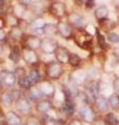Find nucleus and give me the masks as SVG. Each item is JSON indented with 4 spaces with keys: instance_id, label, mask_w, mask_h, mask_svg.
Listing matches in <instances>:
<instances>
[{
    "instance_id": "1",
    "label": "nucleus",
    "mask_w": 119,
    "mask_h": 125,
    "mask_svg": "<svg viewBox=\"0 0 119 125\" xmlns=\"http://www.w3.org/2000/svg\"><path fill=\"white\" fill-rule=\"evenodd\" d=\"M65 73L64 66L55 60H52L44 64V75L45 78L50 81H57Z\"/></svg>"
},
{
    "instance_id": "2",
    "label": "nucleus",
    "mask_w": 119,
    "mask_h": 125,
    "mask_svg": "<svg viewBox=\"0 0 119 125\" xmlns=\"http://www.w3.org/2000/svg\"><path fill=\"white\" fill-rule=\"evenodd\" d=\"M73 40H74V43L81 49L89 50L92 47L93 36L90 32H88L86 29L82 28V29H77L76 31H74Z\"/></svg>"
},
{
    "instance_id": "3",
    "label": "nucleus",
    "mask_w": 119,
    "mask_h": 125,
    "mask_svg": "<svg viewBox=\"0 0 119 125\" xmlns=\"http://www.w3.org/2000/svg\"><path fill=\"white\" fill-rule=\"evenodd\" d=\"M14 111H16L20 116H22L23 118L34 114V105L30 101L26 98L25 96L21 97L15 101L14 103Z\"/></svg>"
},
{
    "instance_id": "4",
    "label": "nucleus",
    "mask_w": 119,
    "mask_h": 125,
    "mask_svg": "<svg viewBox=\"0 0 119 125\" xmlns=\"http://www.w3.org/2000/svg\"><path fill=\"white\" fill-rule=\"evenodd\" d=\"M22 50V61L25 62L29 68H36L41 65V58L37 51H34L26 47H21Z\"/></svg>"
},
{
    "instance_id": "5",
    "label": "nucleus",
    "mask_w": 119,
    "mask_h": 125,
    "mask_svg": "<svg viewBox=\"0 0 119 125\" xmlns=\"http://www.w3.org/2000/svg\"><path fill=\"white\" fill-rule=\"evenodd\" d=\"M48 13L59 21L63 20L68 14L66 3L63 1H51L48 5Z\"/></svg>"
},
{
    "instance_id": "6",
    "label": "nucleus",
    "mask_w": 119,
    "mask_h": 125,
    "mask_svg": "<svg viewBox=\"0 0 119 125\" xmlns=\"http://www.w3.org/2000/svg\"><path fill=\"white\" fill-rule=\"evenodd\" d=\"M41 44H42L41 37H38V36H36V34L26 32L19 45L21 47H26V48L38 52L39 50L41 49Z\"/></svg>"
},
{
    "instance_id": "7",
    "label": "nucleus",
    "mask_w": 119,
    "mask_h": 125,
    "mask_svg": "<svg viewBox=\"0 0 119 125\" xmlns=\"http://www.w3.org/2000/svg\"><path fill=\"white\" fill-rule=\"evenodd\" d=\"M37 87L39 88L40 92H41L42 96L44 97V98L52 100L55 97L57 89H55V85L52 81L46 79V78H43V79L37 84Z\"/></svg>"
},
{
    "instance_id": "8",
    "label": "nucleus",
    "mask_w": 119,
    "mask_h": 125,
    "mask_svg": "<svg viewBox=\"0 0 119 125\" xmlns=\"http://www.w3.org/2000/svg\"><path fill=\"white\" fill-rule=\"evenodd\" d=\"M34 109L37 113V115H39L40 117L45 116L49 112L52 111V109H54L53 101L50 99H47V98H43L40 101H38L37 103H35Z\"/></svg>"
},
{
    "instance_id": "9",
    "label": "nucleus",
    "mask_w": 119,
    "mask_h": 125,
    "mask_svg": "<svg viewBox=\"0 0 119 125\" xmlns=\"http://www.w3.org/2000/svg\"><path fill=\"white\" fill-rule=\"evenodd\" d=\"M25 33L26 32L20 26H16V27H12V28H9V29L6 30L7 42H9L10 45L20 44Z\"/></svg>"
},
{
    "instance_id": "10",
    "label": "nucleus",
    "mask_w": 119,
    "mask_h": 125,
    "mask_svg": "<svg viewBox=\"0 0 119 125\" xmlns=\"http://www.w3.org/2000/svg\"><path fill=\"white\" fill-rule=\"evenodd\" d=\"M78 115L81 117V119L83 121H85L87 123H92L94 119L96 118V113H95V109L91 106L90 104H86V105H82L77 108Z\"/></svg>"
},
{
    "instance_id": "11",
    "label": "nucleus",
    "mask_w": 119,
    "mask_h": 125,
    "mask_svg": "<svg viewBox=\"0 0 119 125\" xmlns=\"http://www.w3.org/2000/svg\"><path fill=\"white\" fill-rule=\"evenodd\" d=\"M0 79L2 81V84L4 89H14L17 87V77L12 70L5 69L0 74Z\"/></svg>"
},
{
    "instance_id": "12",
    "label": "nucleus",
    "mask_w": 119,
    "mask_h": 125,
    "mask_svg": "<svg viewBox=\"0 0 119 125\" xmlns=\"http://www.w3.org/2000/svg\"><path fill=\"white\" fill-rule=\"evenodd\" d=\"M67 23L72 27L73 29H82L84 24V16L78 11H70L66 16Z\"/></svg>"
},
{
    "instance_id": "13",
    "label": "nucleus",
    "mask_w": 119,
    "mask_h": 125,
    "mask_svg": "<svg viewBox=\"0 0 119 125\" xmlns=\"http://www.w3.org/2000/svg\"><path fill=\"white\" fill-rule=\"evenodd\" d=\"M57 27H58V34L61 38L64 39V40H71V39H73L74 29L67 23V21H63V20L58 21Z\"/></svg>"
},
{
    "instance_id": "14",
    "label": "nucleus",
    "mask_w": 119,
    "mask_h": 125,
    "mask_svg": "<svg viewBox=\"0 0 119 125\" xmlns=\"http://www.w3.org/2000/svg\"><path fill=\"white\" fill-rule=\"evenodd\" d=\"M14 103L15 98L12 94V91L10 89H4L0 93V105L7 111V109H12V107H14Z\"/></svg>"
},
{
    "instance_id": "15",
    "label": "nucleus",
    "mask_w": 119,
    "mask_h": 125,
    "mask_svg": "<svg viewBox=\"0 0 119 125\" xmlns=\"http://www.w3.org/2000/svg\"><path fill=\"white\" fill-rule=\"evenodd\" d=\"M7 58L9 61L12 62L14 65L18 66V64L22 61V50H21V46L19 44H15V45H11L10 46V50L7 53Z\"/></svg>"
},
{
    "instance_id": "16",
    "label": "nucleus",
    "mask_w": 119,
    "mask_h": 125,
    "mask_svg": "<svg viewBox=\"0 0 119 125\" xmlns=\"http://www.w3.org/2000/svg\"><path fill=\"white\" fill-rule=\"evenodd\" d=\"M70 51L68 50V48H66L64 46H58L57 50L54 51L53 55H54V58L55 61L58 62H60L61 65H67L69 62V56H70Z\"/></svg>"
},
{
    "instance_id": "17",
    "label": "nucleus",
    "mask_w": 119,
    "mask_h": 125,
    "mask_svg": "<svg viewBox=\"0 0 119 125\" xmlns=\"http://www.w3.org/2000/svg\"><path fill=\"white\" fill-rule=\"evenodd\" d=\"M58 42L54 39L50 38H44L42 39V44H41V51L44 54H53L54 51L58 48Z\"/></svg>"
},
{
    "instance_id": "18",
    "label": "nucleus",
    "mask_w": 119,
    "mask_h": 125,
    "mask_svg": "<svg viewBox=\"0 0 119 125\" xmlns=\"http://www.w3.org/2000/svg\"><path fill=\"white\" fill-rule=\"evenodd\" d=\"M4 117H5L6 125H21L23 124V121H24V118L22 116H20L13 108L7 109L4 114Z\"/></svg>"
},
{
    "instance_id": "19",
    "label": "nucleus",
    "mask_w": 119,
    "mask_h": 125,
    "mask_svg": "<svg viewBox=\"0 0 119 125\" xmlns=\"http://www.w3.org/2000/svg\"><path fill=\"white\" fill-rule=\"evenodd\" d=\"M85 88H86V93L87 95L89 96V99L91 98L94 100L97 98V97L99 96V84L97 81H94V80H90L88 81L87 83H85Z\"/></svg>"
},
{
    "instance_id": "20",
    "label": "nucleus",
    "mask_w": 119,
    "mask_h": 125,
    "mask_svg": "<svg viewBox=\"0 0 119 125\" xmlns=\"http://www.w3.org/2000/svg\"><path fill=\"white\" fill-rule=\"evenodd\" d=\"M69 81L75 85L84 84L87 81V74L82 70H75L69 74Z\"/></svg>"
},
{
    "instance_id": "21",
    "label": "nucleus",
    "mask_w": 119,
    "mask_h": 125,
    "mask_svg": "<svg viewBox=\"0 0 119 125\" xmlns=\"http://www.w3.org/2000/svg\"><path fill=\"white\" fill-rule=\"evenodd\" d=\"M25 97L28 99L31 103H37L38 101H40L41 99H43L44 97L42 96L41 92H40L39 88L37 85H33L28 91L25 92Z\"/></svg>"
},
{
    "instance_id": "22",
    "label": "nucleus",
    "mask_w": 119,
    "mask_h": 125,
    "mask_svg": "<svg viewBox=\"0 0 119 125\" xmlns=\"http://www.w3.org/2000/svg\"><path fill=\"white\" fill-rule=\"evenodd\" d=\"M27 77H28V79L30 80V83H33V85H37L40 81L43 79L39 67L29 68V70L27 71Z\"/></svg>"
},
{
    "instance_id": "23",
    "label": "nucleus",
    "mask_w": 119,
    "mask_h": 125,
    "mask_svg": "<svg viewBox=\"0 0 119 125\" xmlns=\"http://www.w3.org/2000/svg\"><path fill=\"white\" fill-rule=\"evenodd\" d=\"M94 16H95V19L99 22V23H102L108 20V17H109V9L107 7V5H100L98 6L96 10L94 11Z\"/></svg>"
},
{
    "instance_id": "24",
    "label": "nucleus",
    "mask_w": 119,
    "mask_h": 125,
    "mask_svg": "<svg viewBox=\"0 0 119 125\" xmlns=\"http://www.w3.org/2000/svg\"><path fill=\"white\" fill-rule=\"evenodd\" d=\"M94 104H95V107L98 112L100 113H108L109 111V102L104 96L99 95L96 99L94 100Z\"/></svg>"
},
{
    "instance_id": "25",
    "label": "nucleus",
    "mask_w": 119,
    "mask_h": 125,
    "mask_svg": "<svg viewBox=\"0 0 119 125\" xmlns=\"http://www.w3.org/2000/svg\"><path fill=\"white\" fill-rule=\"evenodd\" d=\"M5 18V22H6V29L12 28V27H16V26H20L21 20L19 18H17L16 16L12 13L11 10H9L7 13L4 15Z\"/></svg>"
},
{
    "instance_id": "26",
    "label": "nucleus",
    "mask_w": 119,
    "mask_h": 125,
    "mask_svg": "<svg viewBox=\"0 0 119 125\" xmlns=\"http://www.w3.org/2000/svg\"><path fill=\"white\" fill-rule=\"evenodd\" d=\"M43 36H45V38H50V39H53V37L58 36L57 24L46 23L44 27H43Z\"/></svg>"
},
{
    "instance_id": "27",
    "label": "nucleus",
    "mask_w": 119,
    "mask_h": 125,
    "mask_svg": "<svg viewBox=\"0 0 119 125\" xmlns=\"http://www.w3.org/2000/svg\"><path fill=\"white\" fill-rule=\"evenodd\" d=\"M31 87H33V83H30V80L28 79L27 75L24 76V77L18 78V79H17V88H19L21 91L27 92Z\"/></svg>"
},
{
    "instance_id": "28",
    "label": "nucleus",
    "mask_w": 119,
    "mask_h": 125,
    "mask_svg": "<svg viewBox=\"0 0 119 125\" xmlns=\"http://www.w3.org/2000/svg\"><path fill=\"white\" fill-rule=\"evenodd\" d=\"M24 125H43L42 124V118L37 114H31L24 118L23 121Z\"/></svg>"
},
{
    "instance_id": "29",
    "label": "nucleus",
    "mask_w": 119,
    "mask_h": 125,
    "mask_svg": "<svg viewBox=\"0 0 119 125\" xmlns=\"http://www.w3.org/2000/svg\"><path fill=\"white\" fill-rule=\"evenodd\" d=\"M96 40H97V45L98 47L100 49L102 50H107V49H109V44L107 43V40H106V38L105 36L100 32V30H99L98 28H96Z\"/></svg>"
},
{
    "instance_id": "30",
    "label": "nucleus",
    "mask_w": 119,
    "mask_h": 125,
    "mask_svg": "<svg viewBox=\"0 0 119 125\" xmlns=\"http://www.w3.org/2000/svg\"><path fill=\"white\" fill-rule=\"evenodd\" d=\"M108 102H109V106L113 111H119V94H116V93L112 94L109 97Z\"/></svg>"
},
{
    "instance_id": "31",
    "label": "nucleus",
    "mask_w": 119,
    "mask_h": 125,
    "mask_svg": "<svg viewBox=\"0 0 119 125\" xmlns=\"http://www.w3.org/2000/svg\"><path fill=\"white\" fill-rule=\"evenodd\" d=\"M82 57L77 53H70L68 65H70L72 68H78L82 65Z\"/></svg>"
},
{
    "instance_id": "32",
    "label": "nucleus",
    "mask_w": 119,
    "mask_h": 125,
    "mask_svg": "<svg viewBox=\"0 0 119 125\" xmlns=\"http://www.w3.org/2000/svg\"><path fill=\"white\" fill-rule=\"evenodd\" d=\"M42 124L43 125H62L60 123V121L55 118L54 116H51V115H45V116H42Z\"/></svg>"
},
{
    "instance_id": "33",
    "label": "nucleus",
    "mask_w": 119,
    "mask_h": 125,
    "mask_svg": "<svg viewBox=\"0 0 119 125\" xmlns=\"http://www.w3.org/2000/svg\"><path fill=\"white\" fill-rule=\"evenodd\" d=\"M105 120L108 125H119V119L114 113H108L106 115Z\"/></svg>"
},
{
    "instance_id": "34",
    "label": "nucleus",
    "mask_w": 119,
    "mask_h": 125,
    "mask_svg": "<svg viewBox=\"0 0 119 125\" xmlns=\"http://www.w3.org/2000/svg\"><path fill=\"white\" fill-rule=\"evenodd\" d=\"M12 71L14 72V74L16 75V77L18 78H21V77H24L27 75V70L25 67H23V66H16V67L12 70Z\"/></svg>"
},
{
    "instance_id": "35",
    "label": "nucleus",
    "mask_w": 119,
    "mask_h": 125,
    "mask_svg": "<svg viewBox=\"0 0 119 125\" xmlns=\"http://www.w3.org/2000/svg\"><path fill=\"white\" fill-rule=\"evenodd\" d=\"M10 7H11V1L0 0V16H4L10 10Z\"/></svg>"
},
{
    "instance_id": "36",
    "label": "nucleus",
    "mask_w": 119,
    "mask_h": 125,
    "mask_svg": "<svg viewBox=\"0 0 119 125\" xmlns=\"http://www.w3.org/2000/svg\"><path fill=\"white\" fill-rule=\"evenodd\" d=\"M107 40L110 43H112V44H117V43H119V34L116 32H113V31L108 32V34H107Z\"/></svg>"
},
{
    "instance_id": "37",
    "label": "nucleus",
    "mask_w": 119,
    "mask_h": 125,
    "mask_svg": "<svg viewBox=\"0 0 119 125\" xmlns=\"http://www.w3.org/2000/svg\"><path fill=\"white\" fill-rule=\"evenodd\" d=\"M66 125H84V123H83V120L81 118L72 117L71 119H69V121L66 123Z\"/></svg>"
},
{
    "instance_id": "38",
    "label": "nucleus",
    "mask_w": 119,
    "mask_h": 125,
    "mask_svg": "<svg viewBox=\"0 0 119 125\" xmlns=\"http://www.w3.org/2000/svg\"><path fill=\"white\" fill-rule=\"evenodd\" d=\"M0 43H2V44H9V42H7L6 30L0 29Z\"/></svg>"
},
{
    "instance_id": "39",
    "label": "nucleus",
    "mask_w": 119,
    "mask_h": 125,
    "mask_svg": "<svg viewBox=\"0 0 119 125\" xmlns=\"http://www.w3.org/2000/svg\"><path fill=\"white\" fill-rule=\"evenodd\" d=\"M91 125H108V124H107L106 120L104 118H101V117H96L93 122L91 123Z\"/></svg>"
},
{
    "instance_id": "40",
    "label": "nucleus",
    "mask_w": 119,
    "mask_h": 125,
    "mask_svg": "<svg viewBox=\"0 0 119 125\" xmlns=\"http://www.w3.org/2000/svg\"><path fill=\"white\" fill-rule=\"evenodd\" d=\"M113 89L116 94H119V77H116L113 81Z\"/></svg>"
},
{
    "instance_id": "41",
    "label": "nucleus",
    "mask_w": 119,
    "mask_h": 125,
    "mask_svg": "<svg viewBox=\"0 0 119 125\" xmlns=\"http://www.w3.org/2000/svg\"><path fill=\"white\" fill-rule=\"evenodd\" d=\"M0 29L5 30L6 29V22L4 16H0Z\"/></svg>"
},
{
    "instance_id": "42",
    "label": "nucleus",
    "mask_w": 119,
    "mask_h": 125,
    "mask_svg": "<svg viewBox=\"0 0 119 125\" xmlns=\"http://www.w3.org/2000/svg\"><path fill=\"white\" fill-rule=\"evenodd\" d=\"M85 6L86 9H92L95 6V1L94 0H88V1H85Z\"/></svg>"
},
{
    "instance_id": "43",
    "label": "nucleus",
    "mask_w": 119,
    "mask_h": 125,
    "mask_svg": "<svg viewBox=\"0 0 119 125\" xmlns=\"http://www.w3.org/2000/svg\"><path fill=\"white\" fill-rule=\"evenodd\" d=\"M4 58L3 57H0V74H1L3 71L5 70V67H4Z\"/></svg>"
},
{
    "instance_id": "44",
    "label": "nucleus",
    "mask_w": 119,
    "mask_h": 125,
    "mask_svg": "<svg viewBox=\"0 0 119 125\" xmlns=\"http://www.w3.org/2000/svg\"><path fill=\"white\" fill-rule=\"evenodd\" d=\"M7 44H2V43H0V57H2V54L4 52V47Z\"/></svg>"
},
{
    "instance_id": "45",
    "label": "nucleus",
    "mask_w": 119,
    "mask_h": 125,
    "mask_svg": "<svg viewBox=\"0 0 119 125\" xmlns=\"http://www.w3.org/2000/svg\"><path fill=\"white\" fill-rule=\"evenodd\" d=\"M0 125H6V122H5V117H0Z\"/></svg>"
},
{
    "instance_id": "46",
    "label": "nucleus",
    "mask_w": 119,
    "mask_h": 125,
    "mask_svg": "<svg viewBox=\"0 0 119 125\" xmlns=\"http://www.w3.org/2000/svg\"><path fill=\"white\" fill-rule=\"evenodd\" d=\"M5 114V112H4V108H3L1 105H0V117H3Z\"/></svg>"
},
{
    "instance_id": "47",
    "label": "nucleus",
    "mask_w": 119,
    "mask_h": 125,
    "mask_svg": "<svg viewBox=\"0 0 119 125\" xmlns=\"http://www.w3.org/2000/svg\"><path fill=\"white\" fill-rule=\"evenodd\" d=\"M3 90H4V87H3V84H2V81H1V79H0V93H1Z\"/></svg>"
},
{
    "instance_id": "48",
    "label": "nucleus",
    "mask_w": 119,
    "mask_h": 125,
    "mask_svg": "<svg viewBox=\"0 0 119 125\" xmlns=\"http://www.w3.org/2000/svg\"><path fill=\"white\" fill-rule=\"evenodd\" d=\"M21 125H24V124H21Z\"/></svg>"
}]
</instances>
